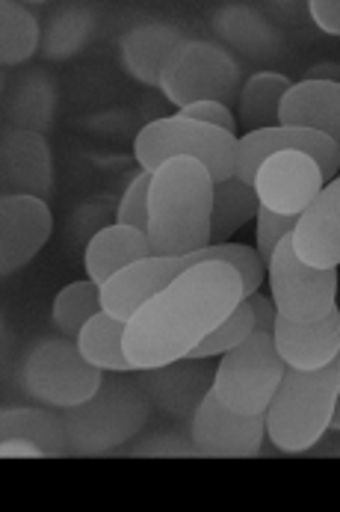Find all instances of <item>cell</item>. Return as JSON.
<instances>
[{"mask_svg":"<svg viewBox=\"0 0 340 512\" xmlns=\"http://www.w3.org/2000/svg\"><path fill=\"white\" fill-rule=\"evenodd\" d=\"M243 299V279L225 261L184 270L128 320V362L134 370H148L187 359Z\"/></svg>","mask_w":340,"mask_h":512,"instance_id":"obj_1","label":"cell"},{"mask_svg":"<svg viewBox=\"0 0 340 512\" xmlns=\"http://www.w3.org/2000/svg\"><path fill=\"white\" fill-rule=\"evenodd\" d=\"M213 178L196 157H172L151 175V255H193L210 246Z\"/></svg>","mask_w":340,"mask_h":512,"instance_id":"obj_2","label":"cell"},{"mask_svg":"<svg viewBox=\"0 0 340 512\" xmlns=\"http://www.w3.org/2000/svg\"><path fill=\"white\" fill-rule=\"evenodd\" d=\"M340 397V356L320 370L287 367L264 418L270 441L284 453L311 450L332 430Z\"/></svg>","mask_w":340,"mask_h":512,"instance_id":"obj_3","label":"cell"},{"mask_svg":"<svg viewBox=\"0 0 340 512\" xmlns=\"http://www.w3.org/2000/svg\"><path fill=\"white\" fill-rule=\"evenodd\" d=\"M151 415V397L136 379L104 376L98 394L80 406L63 409L68 450L101 456L134 439Z\"/></svg>","mask_w":340,"mask_h":512,"instance_id":"obj_4","label":"cell"},{"mask_svg":"<svg viewBox=\"0 0 340 512\" xmlns=\"http://www.w3.org/2000/svg\"><path fill=\"white\" fill-rule=\"evenodd\" d=\"M237 143L240 140L222 128L169 116L154 119L139 131L134 154L142 172H157L172 157H196L207 166L213 184H219L237 175Z\"/></svg>","mask_w":340,"mask_h":512,"instance_id":"obj_5","label":"cell"},{"mask_svg":"<svg viewBox=\"0 0 340 512\" xmlns=\"http://www.w3.org/2000/svg\"><path fill=\"white\" fill-rule=\"evenodd\" d=\"M284 370L287 365L275 350V335L255 329L240 347L222 356L213 391L222 406L237 415H264L281 385Z\"/></svg>","mask_w":340,"mask_h":512,"instance_id":"obj_6","label":"cell"},{"mask_svg":"<svg viewBox=\"0 0 340 512\" xmlns=\"http://www.w3.org/2000/svg\"><path fill=\"white\" fill-rule=\"evenodd\" d=\"M21 382L33 400L54 409H71L92 400L104 382V370L95 367L74 338H51L30 350L24 359Z\"/></svg>","mask_w":340,"mask_h":512,"instance_id":"obj_7","label":"cell"},{"mask_svg":"<svg viewBox=\"0 0 340 512\" xmlns=\"http://www.w3.org/2000/svg\"><path fill=\"white\" fill-rule=\"evenodd\" d=\"M160 89L178 110H184L202 101H219L228 107L240 98L243 86L240 69L228 51L210 42H181L160 72Z\"/></svg>","mask_w":340,"mask_h":512,"instance_id":"obj_8","label":"cell"},{"mask_svg":"<svg viewBox=\"0 0 340 512\" xmlns=\"http://www.w3.org/2000/svg\"><path fill=\"white\" fill-rule=\"evenodd\" d=\"M270 288L275 311L296 323L326 317L338 299V270H317L299 261L293 237L287 234L270 261Z\"/></svg>","mask_w":340,"mask_h":512,"instance_id":"obj_9","label":"cell"},{"mask_svg":"<svg viewBox=\"0 0 340 512\" xmlns=\"http://www.w3.org/2000/svg\"><path fill=\"white\" fill-rule=\"evenodd\" d=\"M264 436H267L264 415H237V412L225 409L213 388L190 421L193 450L202 456H216V459L258 456Z\"/></svg>","mask_w":340,"mask_h":512,"instance_id":"obj_10","label":"cell"},{"mask_svg":"<svg viewBox=\"0 0 340 512\" xmlns=\"http://www.w3.org/2000/svg\"><path fill=\"white\" fill-rule=\"evenodd\" d=\"M323 187L326 178L317 160L302 151L270 154L255 175V190L261 205L284 217H302V211L311 208V202L323 193Z\"/></svg>","mask_w":340,"mask_h":512,"instance_id":"obj_11","label":"cell"},{"mask_svg":"<svg viewBox=\"0 0 340 512\" xmlns=\"http://www.w3.org/2000/svg\"><path fill=\"white\" fill-rule=\"evenodd\" d=\"M204 264V252L193 255H151L142 258L122 273H116L107 285H101V305L116 320H131L136 311L163 288H169L184 270Z\"/></svg>","mask_w":340,"mask_h":512,"instance_id":"obj_12","label":"cell"},{"mask_svg":"<svg viewBox=\"0 0 340 512\" xmlns=\"http://www.w3.org/2000/svg\"><path fill=\"white\" fill-rule=\"evenodd\" d=\"M278 151H302V154L314 157L326 181H332L340 172V146L335 140H329L326 134L308 131V128L275 125V128H264V131L240 137V143H237V178L246 184H255L261 163Z\"/></svg>","mask_w":340,"mask_h":512,"instance_id":"obj_13","label":"cell"},{"mask_svg":"<svg viewBox=\"0 0 340 512\" xmlns=\"http://www.w3.org/2000/svg\"><path fill=\"white\" fill-rule=\"evenodd\" d=\"M54 231V217L45 199L3 196L0 202V273L9 279L27 267Z\"/></svg>","mask_w":340,"mask_h":512,"instance_id":"obj_14","label":"cell"},{"mask_svg":"<svg viewBox=\"0 0 340 512\" xmlns=\"http://www.w3.org/2000/svg\"><path fill=\"white\" fill-rule=\"evenodd\" d=\"M213 379L216 370L199 365V359H181L172 365L136 370V382L151 397V403H157L175 418H190V421L199 412L204 397L210 394Z\"/></svg>","mask_w":340,"mask_h":512,"instance_id":"obj_15","label":"cell"},{"mask_svg":"<svg viewBox=\"0 0 340 512\" xmlns=\"http://www.w3.org/2000/svg\"><path fill=\"white\" fill-rule=\"evenodd\" d=\"M272 335L284 365L296 370H320L340 356V311L332 308L326 317L311 323H296L278 314Z\"/></svg>","mask_w":340,"mask_h":512,"instance_id":"obj_16","label":"cell"},{"mask_svg":"<svg viewBox=\"0 0 340 512\" xmlns=\"http://www.w3.org/2000/svg\"><path fill=\"white\" fill-rule=\"evenodd\" d=\"M293 249L299 261L317 270L340 267V184L323 187V193L311 202L308 211L293 228Z\"/></svg>","mask_w":340,"mask_h":512,"instance_id":"obj_17","label":"cell"},{"mask_svg":"<svg viewBox=\"0 0 340 512\" xmlns=\"http://www.w3.org/2000/svg\"><path fill=\"white\" fill-rule=\"evenodd\" d=\"M3 187L6 196L48 199L54 187V163L48 143L33 131H15L3 140Z\"/></svg>","mask_w":340,"mask_h":512,"instance_id":"obj_18","label":"cell"},{"mask_svg":"<svg viewBox=\"0 0 340 512\" xmlns=\"http://www.w3.org/2000/svg\"><path fill=\"white\" fill-rule=\"evenodd\" d=\"M278 125L326 134L340 146V80L311 77L293 83L281 101Z\"/></svg>","mask_w":340,"mask_h":512,"instance_id":"obj_19","label":"cell"},{"mask_svg":"<svg viewBox=\"0 0 340 512\" xmlns=\"http://www.w3.org/2000/svg\"><path fill=\"white\" fill-rule=\"evenodd\" d=\"M142 258H151L148 234L131 225H107L86 246V276L98 285H107L116 273Z\"/></svg>","mask_w":340,"mask_h":512,"instance_id":"obj_20","label":"cell"},{"mask_svg":"<svg viewBox=\"0 0 340 512\" xmlns=\"http://www.w3.org/2000/svg\"><path fill=\"white\" fill-rule=\"evenodd\" d=\"M261 199L255 184L240 181L237 175L213 184V220H210V246L228 243L249 220H258Z\"/></svg>","mask_w":340,"mask_h":512,"instance_id":"obj_21","label":"cell"},{"mask_svg":"<svg viewBox=\"0 0 340 512\" xmlns=\"http://www.w3.org/2000/svg\"><path fill=\"white\" fill-rule=\"evenodd\" d=\"M290 86L293 83L284 74L275 72H261L246 80V86L240 89V98H237V119L246 128V134L278 125L281 101L290 92Z\"/></svg>","mask_w":340,"mask_h":512,"instance_id":"obj_22","label":"cell"},{"mask_svg":"<svg viewBox=\"0 0 340 512\" xmlns=\"http://www.w3.org/2000/svg\"><path fill=\"white\" fill-rule=\"evenodd\" d=\"M125 329H128L125 320H116L113 314L98 311L77 335V347L95 367L113 370V373H128L134 367L125 356Z\"/></svg>","mask_w":340,"mask_h":512,"instance_id":"obj_23","label":"cell"},{"mask_svg":"<svg viewBox=\"0 0 340 512\" xmlns=\"http://www.w3.org/2000/svg\"><path fill=\"white\" fill-rule=\"evenodd\" d=\"M0 439L33 441L45 456H63L68 450L63 418L45 409H6L0 415Z\"/></svg>","mask_w":340,"mask_h":512,"instance_id":"obj_24","label":"cell"},{"mask_svg":"<svg viewBox=\"0 0 340 512\" xmlns=\"http://www.w3.org/2000/svg\"><path fill=\"white\" fill-rule=\"evenodd\" d=\"M175 42H178V33L169 30V27H139L122 45L125 66L142 83H151V86L157 83L160 86V72H163L169 54L178 48Z\"/></svg>","mask_w":340,"mask_h":512,"instance_id":"obj_25","label":"cell"},{"mask_svg":"<svg viewBox=\"0 0 340 512\" xmlns=\"http://www.w3.org/2000/svg\"><path fill=\"white\" fill-rule=\"evenodd\" d=\"M39 48V21L18 0L0 3V63L6 69L27 63Z\"/></svg>","mask_w":340,"mask_h":512,"instance_id":"obj_26","label":"cell"},{"mask_svg":"<svg viewBox=\"0 0 340 512\" xmlns=\"http://www.w3.org/2000/svg\"><path fill=\"white\" fill-rule=\"evenodd\" d=\"M98 311H104V305H101V285L92 282V279L71 282L54 299V323H57V329L66 338H74V341H77V335L83 332V326Z\"/></svg>","mask_w":340,"mask_h":512,"instance_id":"obj_27","label":"cell"},{"mask_svg":"<svg viewBox=\"0 0 340 512\" xmlns=\"http://www.w3.org/2000/svg\"><path fill=\"white\" fill-rule=\"evenodd\" d=\"M255 332V311L252 305L243 299L207 338L202 344L187 356V359H210V356H225L228 350L240 347L249 335Z\"/></svg>","mask_w":340,"mask_h":512,"instance_id":"obj_28","label":"cell"},{"mask_svg":"<svg viewBox=\"0 0 340 512\" xmlns=\"http://www.w3.org/2000/svg\"><path fill=\"white\" fill-rule=\"evenodd\" d=\"M204 261H225L231 264L240 279H243V293L252 296L264 285V270L267 264L261 261L258 249H249L243 243H219V246H207L204 249Z\"/></svg>","mask_w":340,"mask_h":512,"instance_id":"obj_29","label":"cell"},{"mask_svg":"<svg viewBox=\"0 0 340 512\" xmlns=\"http://www.w3.org/2000/svg\"><path fill=\"white\" fill-rule=\"evenodd\" d=\"M151 175L154 172H139L131 187L122 196L119 205V225H131L148 234V193H151Z\"/></svg>","mask_w":340,"mask_h":512,"instance_id":"obj_30","label":"cell"},{"mask_svg":"<svg viewBox=\"0 0 340 512\" xmlns=\"http://www.w3.org/2000/svg\"><path fill=\"white\" fill-rule=\"evenodd\" d=\"M296 222H299V217H284V214L267 211V208L261 205V211H258V255H261V261H264L267 267H270L278 243H281L287 234H293Z\"/></svg>","mask_w":340,"mask_h":512,"instance_id":"obj_31","label":"cell"},{"mask_svg":"<svg viewBox=\"0 0 340 512\" xmlns=\"http://www.w3.org/2000/svg\"><path fill=\"white\" fill-rule=\"evenodd\" d=\"M178 116L202 122V125H213V128H222V131L237 137V116L225 104H219V101H202V104L184 107V110H178Z\"/></svg>","mask_w":340,"mask_h":512,"instance_id":"obj_32","label":"cell"},{"mask_svg":"<svg viewBox=\"0 0 340 512\" xmlns=\"http://www.w3.org/2000/svg\"><path fill=\"white\" fill-rule=\"evenodd\" d=\"M308 9L320 30L340 36V0H314V3H308Z\"/></svg>","mask_w":340,"mask_h":512,"instance_id":"obj_33","label":"cell"},{"mask_svg":"<svg viewBox=\"0 0 340 512\" xmlns=\"http://www.w3.org/2000/svg\"><path fill=\"white\" fill-rule=\"evenodd\" d=\"M246 302H249V305H252V311H255V329H261V332H272V329H275V317H278L275 302L270 305V299H267V296H261V293L246 296Z\"/></svg>","mask_w":340,"mask_h":512,"instance_id":"obj_34","label":"cell"},{"mask_svg":"<svg viewBox=\"0 0 340 512\" xmlns=\"http://www.w3.org/2000/svg\"><path fill=\"white\" fill-rule=\"evenodd\" d=\"M0 456L3 459H39L45 456L42 447L24 439H0Z\"/></svg>","mask_w":340,"mask_h":512,"instance_id":"obj_35","label":"cell"},{"mask_svg":"<svg viewBox=\"0 0 340 512\" xmlns=\"http://www.w3.org/2000/svg\"><path fill=\"white\" fill-rule=\"evenodd\" d=\"M332 430H340V397H338V409H335V418H332Z\"/></svg>","mask_w":340,"mask_h":512,"instance_id":"obj_36","label":"cell"},{"mask_svg":"<svg viewBox=\"0 0 340 512\" xmlns=\"http://www.w3.org/2000/svg\"><path fill=\"white\" fill-rule=\"evenodd\" d=\"M338 184H340V172H338Z\"/></svg>","mask_w":340,"mask_h":512,"instance_id":"obj_37","label":"cell"}]
</instances>
